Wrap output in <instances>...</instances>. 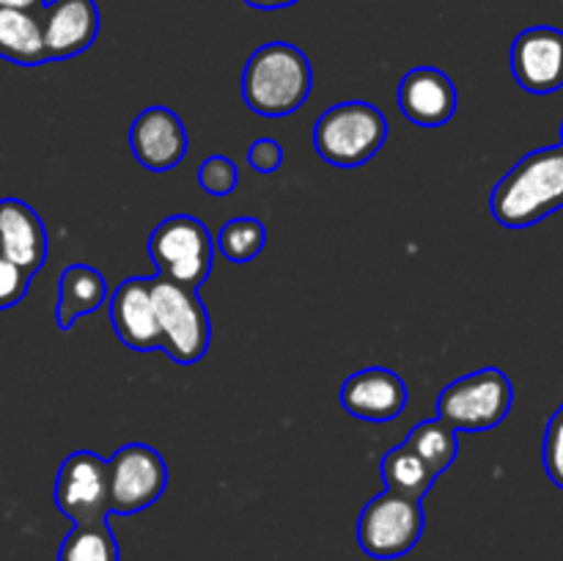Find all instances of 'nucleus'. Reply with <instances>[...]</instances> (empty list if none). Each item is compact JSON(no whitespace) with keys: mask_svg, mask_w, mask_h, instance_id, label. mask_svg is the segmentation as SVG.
<instances>
[{"mask_svg":"<svg viewBox=\"0 0 563 561\" xmlns=\"http://www.w3.org/2000/svg\"><path fill=\"white\" fill-rule=\"evenodd\" d=\"M383 479L385 490H394V493L407 495V498L421 501L438 476L423 465V460L416 451L399 443L383 457Z\"/></svg>","mask_w":563,"mask_h":561,"instance_id":"aec40b11","label":"nucleus"},{"mask_svg":"<svg viewBox=\"0 0 563 561\" xmlns=\"http://www.w3.org/2000/svg\"><path fill=\"white\" fill-rule=\"evenodd\" d=\"M108 300V280L91 264H69L58 278V306L55 322L60 330H71L80 317L99 311Z\"/></svg>","mask_w":563,"mask_h":561,"instance_id":"f3484780","label":"nucleus"},{"mask_svg":"<svg viewBox=\"0 0 563 561\" xmlns=\"http://www.w3.org/2000/svg\"><path fill=\"white\" fill-rule=\"evenodd\" d=\"M58 561H119V542L108 520L75 522L60 542Z\"/></svg>","mask_w":563,"mask_h":561,"instance_id":"412c9836","label":"nucleus"},{"mask_svg":"<svg viewBox=\"0 0 563 561\" xmlns=\"http://www.w3.org/2000/svg\"><path fill=\"white\" fill-rule=\"evenodd\" d=\"M148 256L159 278L198 292L212 273L214 242L203 220L170 215L148 237Z\"/></svg>","mask_w":563,"mask_h":561,"instance_id":"39448f33","label":"nucleus"},{"mask_svg":"<svg viewBox=\"0 0 563 561\" xmlns=\"http://www.w3.org/2000/svg\"><path fill=\"white\" fill-rule=\"evenodd\" d=\"M130 146L143 168L165 174L185 160L187 130L174 110L146 108L132 121Z\"/></svg>","mask_w":563,"mask_h":561,"instance_id":"ddd939ff","label":"nucleus"},{"mask_svg":"<svg viewBox=\"0 0 563 561\" xmlns=\"http://www.w3.org/2000/svg\"><path fill=\"white\" fill-rule=\"evenodd\" d=\"M388 138V121L374 105L352 99L324 110L313 127V148L335 168H357L377 157Z\"/></svg>","mask_w":563,"mask_h":561,"instance_id":"7ed1b4c3","label":"nucleus"},{"mask_svg":"<svg viewBox=\"0 0 563 561\" xmlns=\"http://www.w3.org/2000/svg\"><path fill=\"white\" fill-rule=\"evenodd\" d=\"M110 322L121 344L135 352H154L163 346L157 311L152 302V278H126L110 295Z\"/></svg>","mask_w":563,"mask_h":561,"instance_id":"4468645a","label":"nucleus"},{"mask_svg":"<svg viewBox=\"0 0 563 561\" xmlns=\"http://www.w3.org/2000/svg\"><path fill=\"white\" fill-rule=\"evenodd\" d=\"M423 522L421 501L385 490L363 506L357 517V542L372 559H399L416 548Z\"/></svg>","mask_w":563,"mask_h":561,"instance_id":"0eeeda50","label":"nucleus"},{"mask_svg":"<svg viewBox=\"0 0 563 561\" xmlns=\"http://www.w3.org/2000/svg\"><path fill=\"white\" fill-rule=\"evenodd\" d=\"M0 256L31 275L47 262V229L36 209L20 198H0Z\"/></svg>","mask_w":563,"mask_h":561,"instance_id":"dca6fc26","label":"nucleus"},{"mask_svg":"<svg viewBox=\"0 0 563 561\" xmlns=\"http://www.w3.org/2000/svg\"><path fill=\"white\" fill-rule=\"evenodd\" d=\"M198 185L209 196H231L240 185V168L234 160L223 157V154H212L198 165Z\"/></svg>","mask_w":563,"mask_h":561,"instance_id":"5701e85b","label":"nucleus"},{"mask_svg":"<svg viewBox=\"0 0 563 561\" xmlns=\"http://www.w3.org/2000/svg\"><path fill=\"white\" fill-rule=\"evenodd\" d=\"M267 245V226L256 218H234L220 229L218 248L231 264L253 262Z\"/></svg>","mask_w":563,"mask_h":561,"instance_id":"4be33fe9","label":"nucleus"},{"mask_svg":"<svg viewBox=\"0 0 563 561\" xmlns=\"http://www.w3.org/2000/svg\"><path fill=\"white\" fill-rule=\"evenodd\" d=\"M55 506L71 522H99L110 517L108 460L97 451H71L55 479Z\"/></svg>","mask_w":563,"mask_h":561,"instance_id":"1a4fd4ad","label":"nucleus"},{"mask_svg":"<svg viewBox=\"0 0 563 561\" xmlns=\"http://www.w3.org/2000/svg\"><path fill=\"white\" fill-rule=\"evenodd\" d=\"M561 143H563V121H561Z\"/></svg>","mask_w":563,"mask_h":561,"instance_id":"c85d7f7f","label":"nucleus"},{"mask_svg":"<svg viewBox=\"0 0 563 561\" xmlns=\"http://www.w3.org/2000/svg\"><path fill=\"white\" fill-rule=\"evenodd\" d=\"M544 471H548L550 482L563 490V405L553 413L544 432V449H542Z\"/></svg>","mask_w":563,"mask_h":561,"instance_id":"b1692460","label":"nucleus"},{"mask_svg":"<svg viewBox=\"0 0 563 561\" xmlns=\"http://www.w3.org/2000/svg\"><path fill=\"white\" fill-rule=\"evenodd\" d=\"M38 16L47 61H66L86 53L97 42L102 22L97 0H49Z\"/></svg>","mask_w":563,"mask_h":561,"instance_id":"f8f14e48","label":"nucleus"},{"mask_svg":"<svg viewBox=\"0 0 563 561\" xmlns=\"http://www.w3.org/2000/svg\"><path fill=\"white\" fill-rule=\"evenodd\" d=\"M110 515H135L157 504L168 487L163 454L146 443H126L108 460Z\"/></svg>","mask_w":563,"mask_h":561,"instance_id":"6e6552de","label":"nucleus"},{"mask_svg":"<svg viewBox=\"0 0 563 561\" xmlns=\"http://www.w3.org/2000/svg\"><path fill=\"white\" fill-rule=\"evenodd\" d=\"M247 163L258 170V174H275L284 165V146L273 138H258L247 148Z\"/></svg>","mask_w":563,"mask_h":561,"instance_id":"a878e982","label":"nucleus"},{"mask_svg":"<svg viewBox=\"0 0 563 561\" xmlns=\"http://www.w3.org/2000/svg\"><path fill=\"white\" fill-rule=\"evenodd\" d=\"M460 105V94L451 77L434 66H416L399 82V108L407 121L418 127H443Z\"/></svg>","mask_w":563,"mask_h":561,"instance_id":"2eb2a0df","label":"nucleus"},{"mask_svg":"<svg viewBox=\"0 0 563 561\" xmlns=\"http://www.w3.org/2000/svg\"><path fill=\"white\" fill-rule=\"evenodd\" d=\"M245 3L258 11H275V9H289V6L300 3V0H245Z\"/></svg>","mask_w":563,"mask_h":561,"instance_id":"cd10ccee","label":"nucleus"},{"mask_svg":"<svg viewBox=\"0 0 563 561\" xmlns=\"http://www.w3.org/2000/svg\"><path fill=\"white\" fill-rule=\"evenodd\" d=\"M313 69L308 55L289 42H269L253 50L242 72V97L258 116L280 119L311 97Z\"/></svg>","mask_w":563,"mask_h":561,"instance_id":"f03ea898","label":"nucleus"},{"mask_svg":"<svg viewBox=\"0 0 563 561\" xmlns=\"http://www.w3.org/2000/svg\"><path fill=\"white\" fill-rule=\"evenodd\" d=\"M515 405V385L500 369L487 366L465 374L443 388L438 418L456 432H484L509 416Z\"/></svg>","mask_w":563,"mask_h":561,"instance_id":"423d86ee","label":"nucleus"},{"mask_svg":"<svg viewBox=\"0 0 563 561\" xmlns=\"http://www.w3.org/2000/svg\"><path fill=\"white\" fill-rule=\"evenodd\" d=\"M38 14L36 11L0 9V58L16 66L47 64L42 16Z\"/></svg>","mask_w":563,"mask_h":561,"instance_id":"a211bd4d","label":"nucleus"},{"mask_svg":"<svg viewBox=\"0 0 563 561\" xmlns=\"http://www.w3.org/2000/svg\"><path fill=\"white\" fill-rule=\"evenodd\" d=\"M152 302L157 311L159 339H163L159 350L181 366L201 361L212 341V322L198 292L154 275Z\"/></svg>","mask_w":563,"mask_h":561,"instance_id":"20e7f679","label":"nucleus"},{"mask_svg":"<svg viewBox=\"0 0 563 561\" xmlns=\"http://www.w3.org/2000/svg\"><path fill=\"white\" fill-rule=\"evenodd\" d=\"M405 446L421 457L423 465L434 476H443L454 465L456 454H460V435L449 424L440 421V418H427V421L416 424L410 429V435L405 438Z\"/></svg>","mask_w":563,"mask_h":561,"instance_id":"6ab92c4d","label":"nucleus"},{"mask_svg":"<svg viewBox=\"0 0 563 561\" xmlns=\"http://www.w3.org/2000/svg\"><path fill=\"white\" fill-rule=\"evenodd\" d=\"M47 0H0V9H16V11H42Z\"/></svg>","mask_w":563,"mask_h":561,"instance_id":"bb28decb","label":"nucleus"},{"mask_svg":"<svg viewBox=\"0 0 563 561\" xmlns=\"http://www.w3.org/2000/svg\"><path fill=\"white\" fill-rule=\"evenodd\" d=\"M27 284H31V273L0 256V311L16 306L25 297Z\"/></svg>","mask_w":563,"mask_h":561,"instance_id":"393cba45","label":"nucleus"},{"mask_svg":"<svg viewBox=\"0 0 563 561\" xmlns=\"http://www.w3.org/2000/svg\"><path fill=\"white\" fill-rule=\"evenodd\" d=\"M339 399L350 416L363 421H394L407 407V385L394 369L368 366L344 380Z\"/></svg>","mask_w":563,"mask_h":561,"instance_id":"9b49d317","label":"nucleus"},{"mask_svg":"<svg viewBox=\"0 0 563 561\" xmlns=\"http://www.w3.org/2000/svg\"><path fill=\"white\" fill-rule=\"evenodd\" d=\"M515 80L531 94H555L563 88V31L553 25L526 28L511 44Z\"/></svg>","mask_w":563,"mask_h":561,"instance_id":"9d476101","label":"nucleus"},{"mask_svg":"<svg viewBox=\"0 0 563 561\" xmlns=\"http://www.w3.org/2000/svg\"><path fill=\"white\" fill-rule=\"evenodd\" d=\"M563 207V143L526 154L495 185L489 209L506 229L542 223Z\"/></svg>","mask_w":563,"mask_h":561,"instance_id":"f257e3e1","label":"nucleus"}]
</instances>
